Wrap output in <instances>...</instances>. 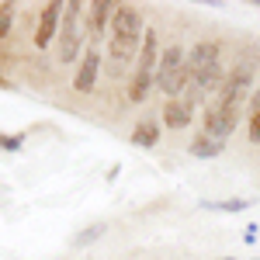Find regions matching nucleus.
<instances>
[{"label": "nucleus", "instance_id": "21", "mask_svg": "<svg viewBox=\"0 0 260 260\" xmlns=\"http://www.w3.org/2000/svg\"><path fill=\"white\" fill-rule=\"evenodd\" d=\"M253 7H260V0H257V4H253Z\"/></svg>", "mask_w": 260, "mask_h": 260}, {"label": "nucleus", "instance_id": "20", "mask_svg": "<svg viewBox=\"0 0 260 260\" xmlns=\"http://www.w3.org/2000/svg\"><path fill=\"white\" fill-rule=\"evenodd\" d=\"M257 111H260V90L253 94V115H257Z\"/></svg>", "mask_w": 260, "mask_h": 260}, {"label": "nucleus", "instance_id": "1", "mask_svg": "<svg viewBox=\"0 0 260 260\" xmlns=\"http://www.w3.org/2000/svg\"><path fill=\"white\" fill-rule=\"evenodd\" d=\"M222 83V62H219V45L215 42H198L187 52V98L184 104H198L205 101V94H212Z\"/></svg>", "mask_w": 260, "mask_h": 260}, {"label": "nucleus", "instance_id": "4", "mask_svg": "<svg viewBox=\"0 0 260 260\" xmlns=\"http://www.w3.org/2000/svg\"><path fill=\"white\" fill-rule=\"evenodd\" d=\"M253 77H257V59H240L236 66H233V73L222 80L219 104H225V108H240L243 98L253 90Z\"/></svg>", "mask_w": 260, "mask_h": 260}, {"label": "nucleus", "instance_id": "15", "mask_svg": "<svg viewBox=\"0 0 260 260\" xmlns=\"http://www.w3.org/2000/svg\"><path fill=\"white\" fill-rule=\"evenodd\" d=\"M14 28V7L11 4H0V39H7Z\"/></svg>", "mask_w": 260, "mask_h": 260}, {"label": "nucleus", "instance_id": "6", "mask_svg": "<svg viewBox=\"0 0 260 260\" xmlns=\"http://www.w3.org/2000/svg\"><path fill=\"white\" fill-rule=\"evenodd\" d=\"M233 128H236V108H225V104H215L208 115H205V136H212V139H222L229 142L233 136Z\"/></svg>", "mask_w": 260, "mask_h": 260}, {"label": "nucleus", "instance_id": "5", "mask_svg": "<svg viewBox=\"0 0 260 260\" xmlns=\"http://www.w3.org/2000/svg\"><path fill=\"white\" fill-rule=\"evenodd\" d=\"M66 7V14H62V31H59V59L62 62H73L77 59V49H80V7L77 0H70V4H62Z\"/></svg>", "mask_w": 260, "mask_h": 260}, {"label": "nucleus", "instance_id": "17", "mask_svg": "<svg viewBox=\"0 0 260 260\" xmlns=\"http://www.w3.org/2000/svg\"><path fill=\"white\" fill-rule=\"evenodd\" d=\"M0 146L4 149H21V136H0Z\"/></svg>", "mask_w": 260, "mask_h": 260}, {"label": "nucleus", "instance_id": "11", "mask_svg": "<svg viewBox=\"0 0 260 260\" xmlns=\"http://www.w3.org/2000/svg\"><path fill=\"white\" fill-rule=\"evenodd\" d=\"M222 149H225V142L212 139V136H205V132L191 142V156H198V160H212V156H219Z\"/></svg>", "mask_w": 260, "mask_h": 260}, {"label": "nucleus", "instance_id": "7", "mask_svg": "<svg viewBox=\"0 0 260 260\" xmlns=\"http://www.w3.org/2000/svg\"><path fill=\"white\" fill-rule=\"evenodd\" d=\"M98 73H101V56H98V49L90 45L87 49V56H83V62H80V70H77V80H73V87L77 90H94V80H98Z\"/></svg>", "mask_w": 260, "mask_h": 260}, {"label": "nucleus", "instance_id": "10", "mask_svg": "<svg viewBox=\"0 0 260 260\" xmlns=\"http://www.w3.org/2000/svg\"><path fill=\"white\" fill-rule=\"evenodd\" d=\"M163 125H167V128H184V125H191V108H187L184 101H170L167 111H163Z\"/></svg>", "mask_w": 260, "mask_h": 260}, {"label": "nucleus", "instance_id": "9", "mask_svg": "<svg viewBox=\"0 0 260 260\" xmlns=\"http://www.w3.org/2000/svg\"><path fill=\"white\" fill-rule=\"evenodd\" d=\"M115 11H118V4H111V0H94V4H90V14H87V28H90V31H104V24H108V18H115Z\"/></svg>", "mask_w": 260, "mask_h": 260}, {"label": "nucleus", "instance_id": "2", "mask_svg": "<svg viewBox=\"0 0 260 260\" xmlns=\"http://www.w3.org/2000/svg\"><path fill=\"white\" fill-rule=\"evenodd\" d=\"M111 73H121L125 70V62H132V56H136V45H139V39L146 35L142 31V18L139 11H132V7H118L115 11V18H111Z\"/></svg>", "mask_w": 260, "mask_h": 260}, {"label": "nucleus", "instance_id": "18", "mask_svg": "<svg viewBox=\"0 0 260 260\" xmlns=\"http://www.w3.org/2000/svg\"><path fill=\"white\" fill-rule=\"evenodd\" d=\"M250 139H253V142H260V111L253 115V118H250Z\"/></svg>", "mask_w": 260, "mask_h": 260}, {"label": "nucleus", "instance_id": "8", "mask_svg": "<svg viewBox=\"0 0 260 260\" xmlns=\"http://www.w3.org/2000/svg\"><path fill=\"white\" fill-rule=\"evenodd\" d=\"M59 14H62V4H49V7L42 11L39 31H35V45H39V49H45V45L52 42V35H56V24H59Z\"/></svg>", "mask_w": 260, "mask_h": 260}, {"label": "nucleus", "instance_id": "12", "mask_svg": "<svg viewBox=\"0 0 260 260\" xmlns=\"http://www.w3.org/2000/svg\"><path fill=\"white\" fill-rule=\"evenodd\" d=\"M156 139H160V125L156 121H139L136 132H132V146H142V149L156 146Z\"/></svg>", "mask_w": 260, "mask_h": 260}, {"label": "nucleus", "instance_id": "3", "mask_svg": "<svg viewBox=\"0 0 260 260\" xmlns=\"http://www.w3.org/2000/svg\"><path fill=\"white\" fill-rule=\"evenodd\" d=\"M156 87L170 101L180 98V90L187 87V52L180 45H170L160 52V62H156Z\"/></svg>", "mask_w": 260, "mask_h": 260}, {"label": "nucleus", "instance_id": "14", "mask_svg": "<svg viewBox=\"0 0 260 260\" xmlns=\"http://www.w3.org/2000/svg\"><path fill=\"white\" fill-rule=\"evenodd\" d=\"M205 208H212V212H246L250 208V201H205Z\"/></svg>", "mask_w": 260, "mask_h": 260}, {"label": "nucleus", "instance_id": "22", "mask_svg": "<svg viewBox=\"0 0 260 260\" xmlns=\"http://www.w3.org/2000/svg\"><path fill=\"white\" fill-rule=\"evenodd\" d=\"M253 260H260V257H253Z\"/></svg>", "mask_w": 260, "mask_h": 260}, {"label": "nucleus", "instance_id": "16", "mask_svg": "<svg viewBox=\"0 0 260 260\" xmlns=\"http://www.w3.org/2000/svg\"><path fill=\"white\" fill-rule=\"evenodd\" d=\"M101 236H104V225H94V229H87V233H80V236H77V246H87V243L90 240H101Z\"/></svg>", "mask_w": 260, "mask_h": 260}, {"label": "nucleus", "instance_id": "19", "mask_svg": "<svg viewBox=\"0 0 260 260\" xmlns=\"http://www.w3.org/2000/svg\"><path fill=\"white\" fill-rule=\"evenodd\" d=\"M257 229H260V225H246V236H243V240L253 243V240H257Z\"/></svg>", "mask_w": 260, "mask_h": 260}, {"label": "nucleus", "instance_id": "13", "mask_svg": "<svg viewBox=\"0 0 260 260\" xmlns=\"http://www.w3.org/2000/svg\"><path fill=\"white\" fill-rule=\"evenodd\" d=\"M156 83V73H142V70H136V80H132V87H128V101H136V104H142V101L149 98V87Z\"/></svg>", "mask_w": 260, "mask_h": 260}]
</instances>
